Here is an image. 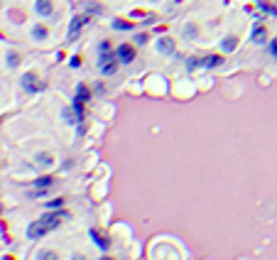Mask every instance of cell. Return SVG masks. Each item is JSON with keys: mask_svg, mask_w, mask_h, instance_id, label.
<instances>
[{"mask_svg": "<svg viewBox=\"0 0 277 260\" xmlns=\"http://www.w3.org/2000/svg\"><path fill=\"white\" fill-rule=\"evenodd\" d=\"M89 98H91V91H89L84 84H79V86H76V101H84V103H86Z\"/></svg>", "mask_w": 277, "mask_h": 260, "instance_id": "obj_17", "label": "cell"}, {"mask_svg": "<svg viewBox=\"0 0 277 260\" xmlns=\"http://www.w3.org/2000/svg\"><path fill=\"white\" fill-rule=\"evenodd\" d=\"M101 260H111V258H101Z\"/></svg>", "mask_w": 277, "mask_h": 260, "instance_id": "obj_26", "label": "cell"}, {"mask_svg": "<svg viewBox=\"0 0 277 260\" xmlns=\"http://www.w3.org/2000/svg\"><path fill=\"white\" fill-rule=\"evenodd\" d=\"M235 47H238V37H235V35H226V37L221 40V49H223V52H233Z\"/></svg>", "mask_w": 277, "mask_h": 260, "instance_id": "obj_13", "label": "cell"}, {"mask_svg": "<svg viewBox=\"0 0 277 260\" xmlns=\"http://www.w3.org/2000/svg\"><path fill=\"white\" fill-rule=\"evenodd\" d=\"M47 37H49V27L47 25H35L32 27V40L35 42H45Z\"/></svg>", "mask_w": 277, "mask_h": 260, "instance_id": "obj_12", "label": "cell"}, {"mask_svg": "<svg viewBox=\"0 0 277 260\" xmlns=\"http://www.w3.org/2000/svg\"><path fill=\"white\" fill-rule=\"evenodd\" d=\"M62 118H64L67 123H79V118H76V111H74V106H71V108H64V111H62Z\"/></svg>", "mask_w": 277, "mask_h": 260, "instance_id": "obj_18", "label": "cell"}, {"mask_svg": "<svg viewBox=\"0 0 277 260\" xmlns=\"http://www.w3.org/2000/svg\"><path fill=\"white\" fill-rule=\"evenodd\" d=\"M135 45H147V35H145V32H140V35L135 37Z\"/></svg>", "mask_w": 277, "mask_h": 260, "instance_id": "obj_23", "label": "cell"}, {"mask_svg": "<svg viewBox=\"0 0 277 260\" xmlns=\"http://www.w3.org/2000/svg\"><path fill=\"white\" fill-rule=\"evenodd\" d=\"M150 3H157V0H150Z\"/></svg>", "mask_w": 277, "mask_h": 260, "instance_id": "obj_27", "label": "cell"}, {"mask_svg": "<svg viewBox=\"0 0 277 260\" xmlns=\"http://www.w3.org/2000/svg\"><path fill=\"white\" fill-rule=\"evenodd\" d=\"M115 54H118L120 64H130V62L135 59V49H133L130 45H120V47L115 49Z\"/></svg>", "mask_w": 277, "mask_h": 260, "instance_id": "obj_6", "label": "cell"}, {"mask_svg": "<svg viewBox=\"0 0 277 260\" xmlns=\"http://www.w3.org/2000/svg\"><path fill=\"white\" fill-rule=\"evenodd\" d=\"M62 204H64L62 199H54V201H47V211H57V209H59Z\"/></svg>", "mask_w": 277, "mask_h": 260, "instance_id": "obj_20", "label": "cell"}, {"mask_svg": "<svg viewBox=\"0 0 277 260\" xmlns=\"http://www.w3.org/2000/svg\"><path fill=\"white\" fill-rule=\"evenodd\" d=\"M64 218H67V211H62V209H57V211H49V213H45V216H42V221L49 226V231L59 228V226L64 223Z\"/></svg>", "mask_w": 277, "mask_h": 260, "instance_id": "obj_3", "label": "cell"}, {"mask_svg": "<svg viewBox=\"0 0 277 260\" xmlns=\"http://www.w3.org/2000/svg\"><path fill=\"white\" fill-rule=\"evenodd\" d=\"M86 23H89V18H86V15H76V18L71 20V25H69V37L74 40V37L81 32V27H84Z\"/></svg>", "mask_w": 277, "mask_h": 260, "instance_id": "obj_8", "label": "cell"}, {"mask_svg": "<svg viewBox=\"0 0 277 260\" xmlns=\"http://www.w3.org/2000/svg\"><path fill=\"white\" fill-rule=\"evenodd\" d=\"M47 231H49V226L40 218V221H35V223L27 226V238H30V240H37V238H42Z\"/></svg>", "mask_w": 277, "mask_h": 260, "instance_id": "obj_4", "label": "cell"}, {"mask_svg": "<svg viewBox=\"0 0 277 260\" xmlns=\"http://www.w3.org/2000/svg\"><path fill=\"white\" fill-rule=\"evenodd\" d=\"M35 162H37V167L49 169V167H54V155H52V152H37Z\"/></svg>", "mask_w": 277, "mask_h": 260, "instance_id": "obj_10", "label": "cell"}, {"mask_svg": "<svg viewBox=\"0 0 277 260\" xmlns=\"http://www.w3.org/2000/svg\"><path fill=\"white\" fill-rule=\"evenodd\" d=\"M20 86H23L25 91L35 94V91H40V89H42V81H40V76H37L35 71H27V74H23V79H20Z\"/></svg>", "mask_w": 277, "mask_h": 260, "instance_id": "obj_2", "label": "cell"}, {"mask_svg": "<svg viewBox=\"0 0 277 260\" xmlns=\"http://www.w3.org/2000/svg\"><path fill=\"white\" fill-rule=\"evenodd\" d=\"M35 13L47 18V15L54 13V3H52V0H37V3H35Z\"/></svg>", "mask_w": 277, "mask_h": 260, "instance_id": "obj_7", "label": "cell"}, {"mask_svg": "<svg viewBox=\"0 0 277 260\" xmlns=\"http://www.w3.org/2000/svg\"><path fill=\"white\" fill-rule=\"evenodd\" d=\"M37 260H59V255H57V250H40Z\"/></svg>", "mask_w": 277, "mask_h": 260, "instance_id": "obj_19", "label": "cell"}, {"mask_svg": "<svg viewBox=\"0 0 277 260\" xmlns=\"http://www.w3.org/2000/svg\"><path fill=\"white\" fill-rule=\"evenodd\" d=\"M267 49H270V57H275V59H277V40H272Z\"/></svg>", "mask_w": 277, "mask_h": 260, "instance_id": "obj_22", "label": "cell"}, {"mask_svg": "<svg viewBox=\"0 0 277 260\" xmlns=\"http://www.w3.org/2000/svg\"><path fill=\"white\" fill-rule=\"evenodd\" d=\"M182 35H184V40H196L199 37V27L194 23H186L184 30H182Z\"/></svg>", "mask_w": 277, "mask_h": 260, "instance_id": "obj_15", "label": "cell"}, {"mask_svg": "<svg viewBox=\"0 0 277 260\" xmlns=\"http://www.w3.org/2000/svg\"><path fill=\"white\" fill-rule=\"evenodd\" d=\"M79 64H81V59H79V57H71V59H69V67H74V69H76Z\"/></svg>", "mask_w": 277, "mask_h": 260, "instance_id": "obj_24", "label": "cell"}, {"mask_svg": "<svg viewBox=\"0 0 277 260\" xmlns=\"http://www.w3.org/2000/svg\"><path fill=\"white\" fill-rule=\"evenodd\" d=\"M250 40H253L255 45H265V42H267V30H265V25L257 23V25L253 27V32H250Z\"/></svg>", "mask_w": 277, "mask_h": 260, "instance_id": "obj_9", "label": "cell"}, {"mask_svg": "<svg viewBox=\"0 0 277 260\" xmlns=\"http://www.w3.org/2000/svg\"><path fill=\"white\" fill-rule=\"evenodd\" d=\"M113 27H115V30H130V25H128V23H123V20H115V23H113Z\"/></svg>", "mask_w": 277, "mask_h": 260, "instance_id": "obj_21", "label": "cell"}, {"mask_svg": "<svg viewBox=\"0 0 277 260\" xmlns=\"http://www.w3.org/2000/svg\"><path fill=\"white\" fill-rule=\"evenodd\" d=\"M91 238L96 240V245H98L101 250H108V248H111V240H108V238H101L98 231H91Z\"/></svg>", "mask_w": 277, "mask_h": 260, "instance_id": "obj_16", "label": "cell"}, {"mask_svg": "<svg viewBox=\"0 0 277 260\" xmlns=\"http://www.w3.org/2000/svg\"><path fill=\"white\" fill-rule=\"evenodd\" d=\"M5 67H8V69H18V67H20V54H18L15 49H8V54H5Z\"/></svg>", "mask_w": 277, "mask_h": 260, "instance_id": "obj_14", "label": "cell"}, {"mask_svg": "<svg viewBox=\"0 0 277 260\" xmlns=\"http://www.w3.org/2000/svg\"><path fill=\"white\" fill-rule=\"evenodd\" d=\"M157 52L160 54H172L174 52V40L172 37H160L157 40Z\"/></svg>", "mask_w": 277, "mask_h": 260, "instance_id": "obj_11", "label": "cell"}, {"mask_svg": "<svg viewBox=\"0 0 277 260\" xmlns=\"http://www.w3.org/2000/svg\"><path fill=\"white\" fill-rule=\"evenodd\" d=\"M71 260H89V258H86L84 253H74V255H71Z\"/></svg>", "mask_w": 277, "mask_h": 260, "instance_id": "obj_25", "label": "cell"}, {"mask_svg": "<svg viewBox=\"0 0 277 260\" xmlns=\"http://www.w3.org/2000/svg\"><path fill=\"white\" fill-rule=\"evenodd\" d=\"M52 184H54L52 177H40V179H35V184H32V189L27 191V196H30V199H40V196H45V194L52 189Z\"/></svg>", "mask_w": 277, "mask_h": 260, "instance_id": "obj_1", "label": "cell"}, {"mask_svg": "<svg viewBox=\"0 0 277 260\" xmlns=\"http://www.w3.org/2000/svg\"><path fill=\"white\" fill-rule=\"evenodd\" d=\"M221 64H223V57H221V54H206V57L199 59V67H201V69H216V67H221Z\"/></svg>", "mask_w": 277, "mask_h": 260, "instance_id": "obj_5", "label": "cell"}]
</instances>
